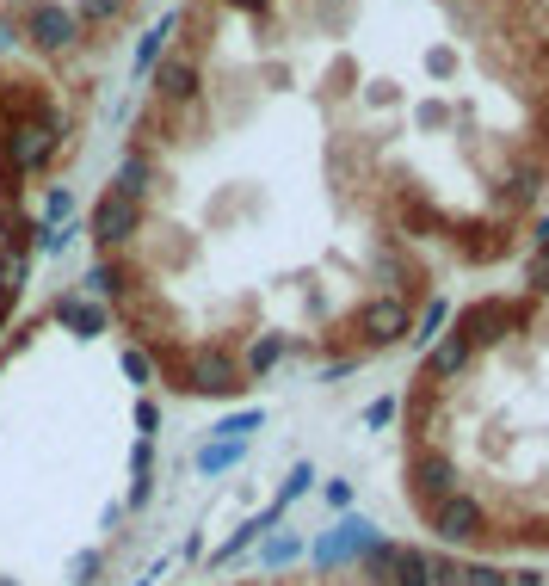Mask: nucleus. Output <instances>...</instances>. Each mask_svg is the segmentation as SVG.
Masks as SVG:
<instances>
[{
  "mask_svg": "<svg viewBox=\"0 0 549 586\" xmlns=\"http://www.w3.org/2000/svg\"><path fill=\"white\" fill-rule=\"evenodd\" d=\"M358 334L371 340V346H395L401 334H408V303H401V297H377V303H364Z\"/></svg>",
  "mask_w": 549,
  "mask_h": 586,
  "instance_id": "obj_5",
  "label": "nucleus"
},
{
  "mask_svg": "<svg viewBox=\"0 0 549 586\" xmlns=\"http://www.w3.org/2000/svg\"><path fill=\"white\" fill-rule=\"evenodd\" d=\"M0 327H7V297H0Z\"/></svg>",
  "mask_w": 549,
  "mask_h": 586,
  "instance_id": "obj_25",
  "label": "nucleus"
},
{
  "mask_svg": "<svg viewBox=\"0 0 549 586\" xmlns=\"http://www.w3.org/2000/svg\"><path fill=\"white\" fill-rule=\"evenodd\" d=\"M173 25H179V19L167 13L161 25H149V31H142V50H136V75H149V68L161 62V50H167V38H173Z\"/></svg>",
  "mask_w": 549,
  "mask_h": 586,
  "instance_id": "obj_9",
  "label": "nucleus"
},
{
  "mask_svg": "<svg viewBox=\"0 0 549 586\" xmlns=\"http://www.w3.org/2000/svg\"><path fill=\"white\" fill-rule=\"evenodd\" d=\"M525 278H531V290H537V297H549V260H543V253H531Z\"/></svg>",
  "mask_w": 549,
  "mask_h": 586,
  "instance_id": "obj_20",
  "label": "nucleus"
},
{
  "mask_svg": "<svg viewBox=\"0 0 549 586\" xmlns=\"http://www.w3.org/2000/svg\"><path fill=\"white\" fill-rule=\"evenodd\" d=\"M124 377L130 383H149V352H124Z\"/></svg>",
  "mask_w": 549,
  "mask_h": 586,
  "instance_id": "obj_21",
  "label": "nucleus"
},
{
  "mask_svg": "<svg viewBox=\"0 0 549 586\" xmlns=\"http://www.w3.org/2000/svg\"><path fill=\"white\" fill-rule=\"evenodd\" d=\"M525 321V309L519 303H500V297H488V303H475V309H463V321H457V334L469 340V346H494V340H506L512 327Z\"/></svg>",
  "mask_w": 549,
  "mask_h": 586,
  "instance_id": "obj_3",
  "label": "nucleus"
},
{
  "mask_svg": "<svg viewBox=\"0 0 549 586\" xmlns=\"http://www.w3.org/2000/svg\"><path fill=\"white\" fill-rule=\"evenodd\" d=\"M229 7H241V13H260V7H266V0H229Z\"/></svg>",
  "mask_w": 549,
  "mask_h": 586,
  "instance_id": "obj_24",
  "label": "nucleus"
},
{
  "mask_svg": "<svg viewBox=\"0 0 549 586\" xmlns=\"http://www.w3.org/2000/svg\"><path fill=\"white\" fill-rule=\"evenodd\" d=\"M136 229H142V204H130V198H118V192H105L99 204H93V241L112 253V247H124V241H136Z\"/></svg>",
  "mask_w": 549,
  "mask_h": 586,
  "instance_id": "obj_4",
  "label": "nucleus"
},
{
  "mask_svg": "<svg viewBox=\"0 0 549 586\" xmlns=\"http://www.w3.org/2000/svg\"><path fill=\"white\" fill-rule=\"evenodd\" d=\"M155 93H161L167 105H192V99H198V62L167 56V62L155 68Z\"/></svg>",
  "mask_w": 549,
  "mask_h": 586,
  "instance_id": "obj_7",
  "label": "nucleus"
},
{
  "mask_svg": "<svg viewBox=\"0 0 549 586\" xmlns=\"http://www.w3.org/2000/svg\"><path fill=\"white\" fill-rule=\"evenodd\" d=\"M179 389H192V395H241V364L229 352H192L186 358V371H179Z\"/></svg>",
  "mask_w": 549,
  "mask_h": 586,
  "instance_id": "obj_2",
  "label": "nucleus"
},
{
  "mask_svg": "<svg viewBox=\"0 0 549 586\" xmlns=\"http://www.w3.org/2000/svg\"><path fill=\"white\" fill-rule=\"evenodd\" d=\"M124 7V0H81V7H75V19H112Z\"/></svg>",
  "mask_w": 549,
  "mask_h": 586,
  "instance_id": "obj_19",
  "label": "nucleus"
},
{
  "mask_svg": "<svg viewBox=\"0 0 549 586\" xmlns=\"http://www.w3.org/2000/svg\"><path fill=\"white\" fill-rule=\"evenodd\" d=\"M278 358H284V340H253L247 346V371H272Z\"/></svg>",
  "mask_w": 549,
  "mask_h": 586,
  "instance_id": "obj_15",
  "label": "nucleus"
},
{
  "mask_svg": "<svg viewBox=\"0 0 549 586\" xmlns=\"http://www.w3.org/2000/svg\"><path fill=\"white\" fill-rule=\"evenodd\" d=\"M438 327H445V303H426V315H420V334H408V340L432 346V340H438Z\"/></svg>",
  "mask_w": 549,
  "mask_h": 586,
  "instance_id": "obj_18",
  "label": "nucleus"
},
{
  "mask_svg": "<svg viewBox=\"0 0 549 586\" xmlns=\"http://www.w3.org/2000/svg\"><path fill=\"white\" fill-rule=\"evenodd\" d=\"M401 223H408V235H451V223H445V210H432L426 198H414L408 210H401Z\"/></svg>",
  "mask_w": 549,
  "mask_h": 586,
  "instance_id": "obj_10",
  "label": "nucleus"
},
{
  "mask_svg": "<svg viewBox=\"0 0 549 586\" xmlns=\"http://www.w3.org/2000/svg\"><path fill=\"white\" fill-rule=\"evenodd\" d=\"M537 192H543V173H537V167H519V173H512V198H506V210H512V204H531Z\"/></svg>",
  "mask_w": 549,
  "mask_h": 586,
  "instance_id": "obj_14",
  "label": "nucleus"
},
{
  "mask_svg": "<svg viewBox=\"0 0 549 586\" xmlns=\"http://www.w3.org/2000/svg\"><path fill=\"white\" fill-rule=\"evenodd\" d=\"M118 198H130V204H142V192H149V161L142 155H130L124 167H118V186H112Z\"/></svg>",
  "mask_w": 549,
  "mask_h": 586,
  "instance_id": "obj_11",
  "label": "nucleus"
},
{
  "mask_svg": "<svg viewBox=\"0 0 549 586\" xmlns=\"http://www.w3.org/2000/svg\"><path fill=\"white\" fill-rule=\"evenodd\" d=\"M537 253H543V260H549V241H543V247H537Z\"/></svg>",
  "mask_w": 549,
  "mask_h": 586,
  "instance_id": "obj_26",
  "label": "nucleus"
},
{
  "mask_svg": "<svg viewBox=\"0 0 549 586\" xmlns=\"http://www.w3.org/2000/svg\"><path fill=\"white\" fill-rule=\"evenodd\" d=\"M469 352H475V346H469L463 334H445V340L432 346V358H426V377H457L463 364H469Z\"/></svg>",
  "mask_w": 549,
  "mask_h": 586,
  "instance_id": "obj_8",
  "label": "nucleus"
},
{
  "mask_svg": "<svg viewBox=\"0 0 549 586\" xmlns=\"http://www.w3.org/2000/svg\"><path fill=\"white\" fill-rule=\"evenodd\" d=\"M364 420H371V426H389V420H395V401H371V414H364Z\"/></svg>",
  "mask_w": 549,
  "mask_h": 586,
  "instance_id": "obj_22",
  "label": "nucleus"
},
{
  "mask_svg": "<svg viewBox=\"0 0 549 586\" xmlns=\"http://www.w3.org/2000/svg\"><path fill=\"white\" fill-rule=\"evenodd\" d=\"M87 290H93V297H124V266H112V260H99L93 272H87Z\"/></svg>",
  "mask_w": 549,
  "mask_h": 586,
  "instance_id": "obj_13",
  "label": "nucleus"
},
{
  "mask_svg": "<svg viewBox=\"0 0 549 586\" xmlns=\"http://www.w3.org/2000/svg\"><path fill=\"white\" fill-rule=\"evenodd\" d=\"M75 38H81V19L68 7H50V0L31 7V44H38V50H68Z\"/></svg>",
  "mask_w": 549,
  "mask_h": 586,
  "instance_id": "obj_6",
  "label": "nucleus"
},
{
  "mask_svg": "<svg viewBox=\"0 0 549 586\" xmlns=\"http://www.w3.org/2000/svg\"><path fill=\"white\" fill-rule=\"evenodd\" d=\"M235 457H241V445H216V451L204 445V451H198V469H204V475H216V469H229Z\"/></svg>",
  "mask_w": 549,
  "mask_h": 586,
  "instance_id": "obj_17",
  "label": "nucleus"
},
{
  "mask_svg": "<svg viewBox=\"0 0 549 586\" xmlns=\"http://www.w3.org/2000/svg\"><path fill=\"white\" fill-rule=\"evenodd\" d=\"M68 210H75V198H68V186H56L50 204H44V223H38V229H56V223L68 229Z\"/></svg>",
  "mask_w": 549,
  "mask_h": 586,
  "instance_id": "obj_16",
  "label": "nucleus"
},
{
  "mask_svg": "<svg viewBox=\"0 0 549 586\" xmlns=\"http://www.w3.org/2000/svg\"><path fill=\"white\" fill-rule=\"evenodd\" d=\"M56 315H62L68 327H81V334H99V327L112 321V315H105V309H93V303H81V297H68V303H62Z\"/></svg>",
  "mask_w": 549,
  "mask_h": 586,
  "instance_id": "obj_12",
  "label": "nucleus"
},
{
  "mask_svg": "<svg viewBox=\"0 0 549 586\" xmlns=\"http://www.w3.org/2000/svg\"><path fill=\"white\" fill-rule=\"evenodd\" d=\"M136 426H142V438L155 432V401H136Z\"/></svg>",
  "mask_w": 549,
  "mask_h": 586,
  "instance_id": "obj_23",
  "label": "nucleus"
},
{
  "mask_svg": "<svg viewBox=\"0 0 549 586\" xmlns=\"http://www.w3.org/2000/svg\"><path fill=\"white\" fill-rule=\"evenodd\" d=\"M56 149H62L56 118H25V124L7 130V161H13V173H38V167H50Z\"/></svg>",
  "mask_w": 549,
  "mask_h": 586,
  "instance_id": "obj_1",
  "label": "nucleus"
}]
</instances>
